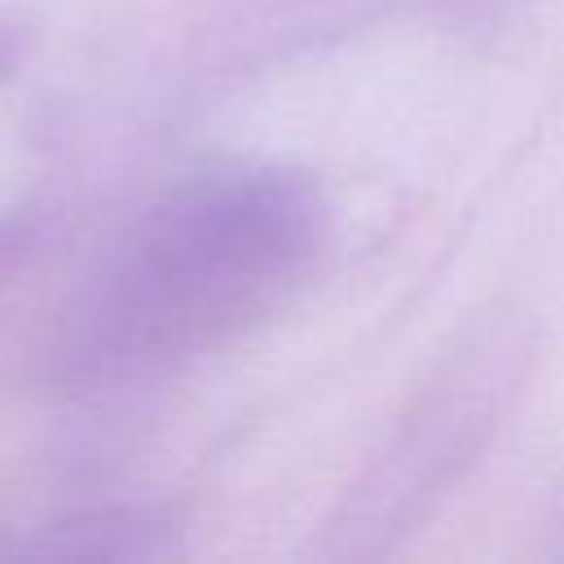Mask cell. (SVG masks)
<instances>
[{
	"label": "cell",
	"instance_id": "cell-1",
	"mask_svg": "<svg viewBox=\"0 0 564 564\" xmlns=\"http://www.w3.org/2000/svg\"><path fill=\"white\" fill-rule=\"evenodd\" d=\"M313 242L317 207L295 181L234 176L181 194L106 278L88 317L93 357L132 366L212 339L273 300Z\"/></svg>",
	"mask_w": 564,
	"mask_h": 564
}]
</instances>
